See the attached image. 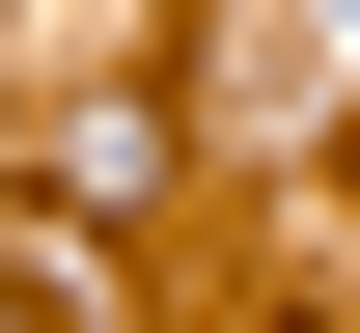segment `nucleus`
<instances>
[{
    "instance_id": "nucleus-1",
    "label": "nucleus",
    "mask_w": 360,
    "mask_h": 333,
    "mask_svg": "<svg viewBox=\"0 0 360 333\" xmlns=\"http://www.w3.org/2000/svg\"><path fill=\"white\" fill-rule=\"evenodd\" d=\"M305 333H333V306H305Z\"/></svg>"
}]
</instances>
